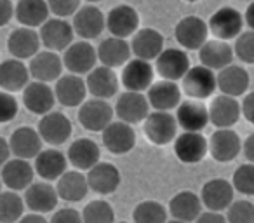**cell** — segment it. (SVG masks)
<instances>
[{"label": "cell", "instance_id": "681fc988", "mask_svg": "<svg viewBox=\"0 0 254 223\" xmlns=\"http://www.w3.org/2000/svg\"><path fill=\"white\" fill-rule=\"evenodd\" d=\"M14 18V4L11 0H0V28L11 23Z\"/></svg>", "mask_w": 254, "mask_h": 223}, {"label": "cell", "instance_id": "ab89813d", "mask_svg": "<svg viewBox=\"0 0 254 223\" xmlns=\"http://www.w3.org/2000/svg\"><path fill=\"white\" fill-rule=\"evenodd\" d=\"M25 199L18 195L16 190L0 192V222L14 223L19 222L25 215Z\"/></svg>", "mask_w": 254, "mask_h": 223}, {"label": "cell", "instance_id": "60d3db41", "mask_svg": "<svg viewBox=\"0 0 254 223\" xmlns=\"http://www.w3.org/2000/svg\"><path fill=\"white\" fill-rule=\"evenodd\" d=\"M167 216V209L159 201H143L132 211V220L136 223H164Z\"/></svg>", "mask_w": 254, "mask_h": 223}, {"label": "cell", "instance_id": "f6af8a7d", "mask_svg": "<svg viewBox=\"0 0 254 223\" xmlns=\"http://www.w3.org/2000/svg\"><path fill=\"white\" fill-rule=\"evenodd\" d=\"M233 53L242 63L254 65V30L240 32V35L235 39Z\"/></svg>", "mask_w": 254, "mask_h": 223}, {"label": "cell", "instance_id": "6da1fadb", "mask_svg": "<svg viewBox=\"0 0 254 223\" xmlns=\"http://www.w3.org/2000/svg\"><path fill=\"white\" fill-rule=\"evenodd\" d=\"M143 131L152 145H169L171 142H174L178 133L176 115H173L171 112H162V110L150 112L143 121Z\"/></svg>", "mask_w": 254, "mask_h": 223}, {"label": "cell", "instance_id": "91938a15", "mask_svg": "<svg viewBox=\"0 0 254 223\" xmlns=\"http://www.w3.org/2000/svg\"><path fill=\"white\" fill-rule=\"evenodd\" d=\"M187 2H198V0H187Z\"/></svg>", "mask_w": 254, "mask_h": 223}, {"label": "cell", "instance_id": "680465c9", "mask_svg": "<svg viewBox=\"0 0 254 223\" xmlns=\"http://www.w3.org/2000/svg\"><path fill=\"white\" fill-rule=\"evenodd\" d=\"M2 185L4 183H2V176H0V192H2Z\"/></svg>", "mask_w": 254, "mask_h": 223}, {"label": "cell", "instance_id": "f1b7e54d", "mask_svg": "<svg viewBox=\"0 0 254 223\" xmlns=\"http://www.w3.org/2000/svg\"><path fill=\"white\" fill-rule=\"evenodd\" d=\"M146 98L153 110L171 112L181 103V87L174 80H157L146 89Z\"/></svg>", "mask_w": 254, "mask_h": 223}, {"label": "cell", "instance_id": "9a60e30c", "mask_svg": "<svg viewBox=\"0 0 254 223\" xmlns=\"http://www.w3.org/2000/svg\"><path fill=\"white\" fill-rule=\"evenodd\" d=\"M190 68V58H188L187 51L181 47H164L162 53L157 56L155 60V72L166 80H181L185 77V74Z\"/></svg>", "mask_w": 254, "mask_h": 223}, {"label": "cell", "instance_id": "c3c4849f", "mask_svg": "<svg viewBox=\"0 0 254 223\" xmlns=\"http://www.w3.org/2000/svg\"><path fill=\"white\" fill-rule=\"evenodd\" d=\"M51 222H54V223H63V222L78 223V222H82V213H78L77 209H71V208H63L51 216Z\"/></svg>", "mask_w": 254, "mask_h": 223}, {"label": "cell", "instance_id": "44dd1931", "mask_svg": "<svg viewBox=\"0 0 254 223\" xmlns=\"http://www.w3.org/2000/svg\"><path fill=\"white\" fill-rule=\"evenodd\" d=\"M85 176H87L89 190L96 192L99 195L113 194L120 187V181H122L119 167L110 162H101V160L98 164H94L87 171Z\"/></svg>", "mask_w": 254, "mask_h": 223}, {"label": "cell", "instance_id": "8fae6325", "mask_svg": "<svg viewBox=\"0 0 254 223\" xmlns=\"http://www.w3.org/2000/svg\"><path fill=\"white\" fill-rule=\"evenodd\" d=\"M150 103L143 92L136 91H126L117 98L115 103V115L120 121L127 124H139L146 119L150 114Z\"/></svg>", "mask_w": 254, "mask_h": 223}, {"label": "cell", "instance_id": "7bdbcfd3", "mask_svg": "<svg viewBox=\"0 0 254 223\" xmlns=\"http://www.w3.org/2000/svg\"><path fill=\"white\" fill-rule=\"evenodd\" d=\"M232 185L239 194L254 195V162H247L237 167L232 178Z\"/></svg>", "mask_w": 254, "mask_h": 223}, {"label": "cell", "instance_id": "9f6ffc18", "mask_svg": "<svg viewBox=\"0 0 254 223\" xmlns=\"http://www.w3.org/2000/svg\"><path fill=\"white\" fill-rule=\"evenodd\" d=\"M244 23H246L251 30H254V2H251V4L247 5L246 12H244Z\"/></svg>", "mask_w": 254, "mask_h": 223}, {"label": "cell", "instance_id": "30bf717a", "mask_svg": "<svg viewBox=\"0 0 254 223\" xmlns=\"http://www.w3.org/2000/svg\"><path fill=\"white\" fill-rule=\"evenodd\" d=\"M242 152V140L232 128H218L209 140V153L216 162H232Z\"/></svg>", "mask_w": 254, "mask_h": 223}, {"label": "cell", "instance_id": "3957f363", "mask_svg": "<svg viewBox=\"0 0 254 223\" xmlns=\"http://www.w3.org/2000/svg\"><path fill=\"white\" fill-rule=\"evenodd\" d=\"M216 89H218V84H216L214 70L204 67V65L190 67L187 74H185V77L181 78V91L188 98H195V99L211 98Z\"/></svg>", "mask_w": 254, "mask_h": 223}, {"label": "cell", "instance_id": "ba28073f", "mask_svg": "<svg viewBox=\"0 0 254 223\" xmlns=\"http://www.w3.org/2000/svg\"><path fill=\"white\" fill-rule=\"evenodd\" d=\"M174 153L183 164H197L209 153V140L200 131H183L174 138Z\"/></svg>", "mask_w": 254, "mask_h": 223}, {"label": "cell", "instance_id": "2e32d148", "mask_svg": "<svg viewBox=\"0 0 254 223\" xmlns=\"http://www.w3.org/2000/svg\"><path fill=\"white\" fill-rule=\"evenodd\" d=\"M176 121L183 131H204L209 124V108L204 99H183L176 106Z\"/></svg>", "mask_w": 254, "mask_h": 223}, {"label": "cell", "instance_id": "4fadbf2b", "mask_svg": "<svg viewBox=\"0 0 254 223\" xmlns=\"http://www.w3.org/2000/svg\"><path fill=\"white\" fill-rule=\"evenodd\" d=\"M153 77H155V68L152 67V61L132 58L124 65L120 80L126 91L145 92L153 84Z\"/></svg>", "mask_w": 254, "mask_h": 223}, {"label": "cell", "instance_id": "8992f818", "mask_svg": "<svg viewBox=\"0 0 254 223\" xmlns=\"http://www.w3.org/2000/svg\"><path fill=\"white\" fill-rule=\"evenodd\" d=\"M209 33L214 39L219 40H233L240 35L244 28V16L237 11L235 7H219L214 14L211 16V19L207 21Z\"/></svg>", "mask_w": 254, "mask_h": 223}, {"label": "cell", "instance_id": "74e56055", "mask_svg": "<svg viewBox=\"0 0 254 223\" xmlns=\"http://www.w3.org/2000/svg\"><path fill=\"white\" fill-rule=\"evenodd\" d=\"M200 195L191 190H181L169 201V215L178 222H197L202 211Z\"/></svg>", "mask_w": 254, "mask_h": 223}, {"label": "cell", "instance_id": "f907efd6", "mask_svg": "<svg viewBox=\"0 0 254 223\" xmlns=\"http://www.w3.org/2000/svg\"><path fill=\"white\" fill-rule=\"evenodd\" d=\"M226 220V216H225V213L223 211H214V209H202L200 211V215L197 216V222H200V223H221V222H225Z\"/></svg>", "mask_w": 254, "mask_h": 223}, {"label": "cell", "instance_id": "7402d4cb", "mask_svg": "<svg viewBox=\"0 0 254 223\" xmlns=\"http://www.w3.org/2000/svg\"><path fill=\"white\" fill-rule=\"evenodd\" d=\"M209 108V122L216 128H232L242 117V106L237 98L226 94L216 96Z\"/></svg>", "mask_w": 254, "mask_h": 223}, {"label": "cell", "instance_id": "83f0119b", "mask_svg": "<svg viewBox=\"0 0 254 223\" xmlns=\"http://www.w3.org/2000/svg\"><path fill=\"white\" fill-rule=\"evenodd\" d=\"M42 136H40L39 129L28 128V126H23L18 128L9 138V147H11V152L14 157L19 159L32 160L42 150Z\"/></svg>", "mask_w": 254, "mask_h": 223}, {"label": "cell", "instance_id": "11a10c76", "mask_svg": "<svg viewBox=\"0 0 254 223\" xmlns=\"http://www.w3.org/2000/svg\"><path fill=\"white\" fill-rule=\"evenodd\" d=\"M19 222L23 223H33V222H39V223H44L46 218H44L42 213H37V211H30V215H23Z\"/></svg>", "mask_w": 254, "mask_h": 223}, {"label": "cell", "instance_id": "7dc6e473", "mask_svg": "<svg viewBox=\"0 0 254 223\" xmlns=\"http://www.w3.org/2000/svg\"><path fill=\"white\" fill-rule=\"evenodd\" d=\"M51 14L58 18H70L80 7V0H47Z\"/></svg>", "mask_w": 254, "mask_h": 223}, {"label": "cell", "instance_id": "4dcf8cb0", "mask_svg": "<svg viewBox=\"0 0 254 223\" xmlns=\"http://www.w3.org/2000/svg\"><path fill=\"white\" fill-rule=\"evenodd\" d=\"M216 84H218V89L221 91V94L239 98V96L247 92L251 84V77L244 67L232 63L219 70V74L216 75Z\"/></svg>", "mask_w": 254, "mask_h": 223}, {"label": "cell", "instance_id": "5bb4252c", "mask_svg": "<svg viewBox=\"0 0 254 223\" xmlns=\"http://www.w3.org/2000/svg\"><path fill=\"white\" fill-rule=\"evenodd\" d=\"M71 26L75 30V35H78L82 40L98 39L106 28V16L94 4H89L78 7V11L73 14Z\"/></svg>", "mask_w": 254, "mask_h": 223}, {"label": "cell", "instance_id": "f546056e", "mask_svg": "<svg viewBox=\"0 0 254 223\" xmlns=\"http://www.w3.org/2000/svg\"><path fill=\"white\" fill-rule=\"evenodd\" d=\"M25 204L30 211H37V213H51L56 209L58 206V190L56 187L49 183V181H35L32 183L28 188L25 190Z\"/></svg>", "mask_w": 254, "mask_h": 223}, {"label": "cell", "instance_id": "816d5d0a", "mask_svg": "<svg viewBox=\"0 0 254 223\" xmlns=\"http://www.w3.org/2000/svg\"><path fill=\"white\" fill-rule=\"evenodd\" d=\"M240 106H242V115L246 117V121L254 126V91L246 94V98L240 103Z\"/></svg>", "mask_w": 254, "mask_h": 223}, {"label": "cell", "instance_id": "ffe728a7", "mask_svg": "<svg viewBox=\"0 0 254 223\" xmlns=\"http://www.w3.org/2000/svg\"><path fill=\"white\" fill-rule=\"evenodd\" d=\"M0 176H2V183L9 188V190H26L30 185L33 183V176H35V167L30 164L26 159H9L4 166L0 167Z\"/></svg>", "mask_w": 254, "mask_h": 223}, {"label": "cell", "instance_id": "f35d334b", "mask_svg": "<svg viewBox=\"0 0 254 223\" xmlns=\"http://www.w3.org/2000/svg\"><path fill=\"white\" fill-rule=\"evenodd\" d=\"M49 5L47 0H19L14 7V18L21 26L40 28L49 19Z\"/></svg>", "mask_w": 254, "mask_h": 223}, {"label": "cell", "instance_id": "7c38bea8", "mask_svg": "<svg viewBox=\"0 0 254 223\" xmlns=\"http://www.w3.org/2000/svg\"><path fill=\"white\" fill-rule=\"evenodd\" d=\"M71 121L63 112H47L39 121V133L44 143L51 147H60L66 143L71 136Z\"/></svg>", "mask_w": 254, "mask_h": 223}, {"label": "cell", "instance_id": "5b68a950", "mask_svg": "<svg viewBox=\"0 0 254 223\" xmlns=\"http://www.w3.org/2000/svg\"><path fill=\"white\" fill-rule=\"evenodd\" d=\"M174 39L185 51H198L209 39V26L198 16H185L174 28Z\"/></svg>", "mask_w": 254, "mask_h": 223}, {"label": "cell", "instance_id": "e0dca14e", "mask_svg": "<svg viewBox=\"0 0 254 223\" xmlns=\"http://www.w3.org/2000/svg\"><path fill=\"white\" fill-rule=\"evenodd\" d=\"M235 197V188L232 181L225 178H212L205 181L200 190V201L205 209H214V211H225Z\"/></svg>", "mask_w": 254, "mask_h": 223}, {"label": "cell", "instance_id": "ac0fdd59", "mask_svg": "<svg viewBox=\"0 0 254 223\" xmlns=\"http://www.w3.org/2000/svg\"><path fill=\"white\" fill-rule=\"evenodd\" d=\"M54 94H56V101L60 105L66 106V108H75V106H80L85 101L87 85H85V80L82 78V75L66 74L61 75L56 80Z\"/></svg>", "mask_w": 254, "mask_h": 223}, {"label": "cell", "instance_id": "6f0895ef", "mask_svg": "<svg viewBox=\"0 0 254 223\" xmlns=\"http://www.w3.org/2000/svg\"><path fill=\"white\" fill-rule=\"evenodd\" d=\"M85 2H89V4H98V2H103V0H85Z\"/></svg>", "mask_w": 254, "mask_h": 223}, {"label": "cell", "instance_id": "1f68e13d", "mask_svg": "<svg viewBox=\"0 0 254 223\" xmlns=\"http://www.w3.org/2000/svg\"><path fill=\"white\" fill-rule=\"evenodd\" d=\"M233 58H235L233 47L226 40L207 39L204 46L198 49L200 65L211 68V70H221V68L228 67V65L233 63Z\"/></svg>", "mask_w": 254, "mask_h": 223}, {"label": "cell", "instance_id": "b9f144b4", "mask_svg": "<svg viewBox=\"0 0 254 223\" xmlns=\"http://www.w3.org/2000/svg\"><path fill=\"white\" fill-rule=\"evenodd\" d=\"M82 220L87 223H112L115 220V213L108 201L94 199L85 204L84 211H82Z\"/></svg>", "mask_w": 254, "mask_h": 223}, {"label": "cell", "instance_id": "d4e9b609", "mask_svg": "<svg viewBox=\"0 0 254 223\" xmlns=\"http://www.w3.org/2000/svg\"><path fill=\"white\" fill-rule=\"evenodd\" d=\"M30 75L40 82H56L63 75V58L54 51H39L30 60Z\"/></svg>", "mask_w": 254, "mask_h": 223}, {"label": "cell", "instance_id": "d590c367", "mask_svg": "<svg viewBox=\"0 0 254 223\" xmlns=\"http://www.w3.org/2000/svg\"><path fill=\"white\" fill-rule=\"evenodd\" d=\"M56 190L60 199L66 202H80L85 199L89 192L87 176L82 173L80 169H71L64 171L60 178H58Z\"/></svg>", "mask_w": 254, "mask_h": 223}, {"label": "cell", "instance_id": "f5cc1de1", "mask_svg": "<svg viewBox=\"0 0 254 223\" xmlns=\"http://www.w3.org/2000/svg\"><path fill=\"white\" fill-rule=\"evenodd\" d=\"M242 152L249 162H254V133H251L242 143Z\"/></svg>", "mask_w": 254, "mask_h": 223}, {"label": "cell", "instance_id": "277c9868", "mask_svg": "<svg viewBox=\"0 0 254 223\" xmlns=\"http://www.w3.org/2000/svg\"><path fill=\"white\" fill-rule=\"evenodd\" d=\"M103 147L113 155L129 153L136 147V133L131 124L124 121H112L101 131Z\"/></svg>", "mask_w": 254, "mask_h": 223}, {"label": "cell", "instance_id": "bcb514c9", "mask_svg": "<svg viewBox=\"0 0 254 223\" xmlns=\"http://www.w3.org/2000/svg\"><path fill=\"white\" fill-rule=\"evenodd\" d=\"M18 110V101L12 96V92L0 89V124H7V122L14 121Z\"/></svg>", "mask_w": 254, "mask_h": 223}, {"label": "cell", "instance_id": "d6a6232c", "mask_svg": "<svg viewBox=\"0 0 254 223\" xmlns=\"http://www.w3.org/2000/svg\"><path fill=\"white\" fill-rule=\"evenodd\" d=\"M68 162L80 171H89L101 160V149L91 138H78L68 147Z\"/></svg>", "mask_w": 254, "mask_h": 223}, {"label": "cell", "instance_id": "db71d44e", "mask_svg": "<svg viewBox=\"0 0 254 223\" xmlns=\"http://www.w3.org/2000/svg\"><path fill=\"white\" fill-rule=\"evenodd\" d=\"M11 155H12V152H11V147H9V142L0 136V167L11 159Z\"/></svg>", "mask_w": 254, "mask_h": 223}, {"label": "cell", "instance_id": "603a6c76", "mask_svg": "<svg viewBox=\"0 0 254 223\" xmlns=\"http://www.w3.org/2000/svg\"><path fill=\"white\" fill-rule=\"evenodd\" d=\"M23 103H25L26 110H30L32 114L44 115L54 108L56 94L47 82L33 80L28 82L26 87L23 89Z\"/></svg>", "mask_w": 254, "mask_h": 223}, {"label": "cell", "instance_id": "484cf974", "mask_svg": "<svg viewBox=\"0 0 254 223\" xmlns=\"http://www.w3.org/2000/svg\"><path fill=\"white\" fill-rule=\"evenodd\" d=\"M40 35L35 32V28L30 26H21L11 32L7 39V51L11 53L12 58L18 60H32L37 53L40 51Z\"/></svg>", "mask_w": 254, "mask_h": 223}, {"label": "cell", "instance_id": "e575fe53", "mask_svg": "<svg viewBox=\"0 0 254 223\" xmlns=\"http://www.w3.org/2000/svg\"><path fill=\"white\" fill-rule=\"evenodd\" d=\"M98 61L105 67L120 68L131 60V44L120 37H108L98 46Z\"/></svg>", "mask_w": 254, "mask_h": 223}, {"label": "cell", "instance_id": "9c48e42d", "mask_svg": "<svg viewBox=\"0 0 254 223\" xmlns=\"http://www.w3.org/2000/svg\"><path fill=\"white\" fill-rule=\"evenodd\" d=\"M63 65L70 74L87 75L98 63V51L91 42H71L63 51Z\"/></svg>", "mask_w": 254, "mask_h": 223}, {"label": "cell", "instance_id": "d6986e66", "mask_svg": "<svg viewBox=\"0 0 254 223\" xmlns=\"http://www.w3.org/2000/svg\"><path fill=\"white\" fill-rule=\"evenodd\" d=\"M106 28L113 37H120V39L132 37L139 28L138 11L127 4L115 5L113 9H110L106 16Z\"/></svg>", "mask_w": 254, "mask_h": 223}, {"label": "cell", "instance_id": "836d02e7", "mask_svg": "<svg viewBox=\"0 0 254 223\" xmlns=\"http://www.w3.org/2000/svg\"><path fill=\"white\" fill-rule=\"evenodd\" d=\"M35 173L46 181H56L68 169V157L58 149L40 150L39 155L33 159Z\"/></svg>", "mask_w": 254, "mask_h": 223}, {"label": "cell", "instance_id": "cb8c5ba5", "mask_svg": "<svg viewBox=\"0 0 254 223\" xmlns=\"http://www.w3.org/2000/svg\"><path fill=\"white\" fill-rule=\"evenodd\" d=\"M85 85L92 98H113L119 91V77L115 74V68L105 67V65L94 67L85 77Z\"/></svg>", "mask_w": 254, "mask_h": 223}, {"label": "cell", "instance_id": "ee69618b", "mask_svg": "<svg viewBox=\"0 0 254 223\" xmlns=\"http://www.w3.org/2000/svg\"><path fill=\"white\" fill-rule=\"evenodd\" d=\"M226 222L230 223H254V204L251 201H233L226 208Z\"/></svg>", "mask_w": 254, "mask_h": 223}, {"label": "cell", "instance_id": "7a4b0ae2", "mask_svg": "<svg viewBox=\"0 0 254 223\" xmlns=\"http://www.w3.org/2000/svg\"><path fill=\"white\" fill-rule=\"evenodd\" d=\"M113 114H115V110L108 103V99L92 98L85 99L78 106L77 117L84 129L91 133H101L113 121Z\"/></svg>", "mask_w": 254, "mask_h": 223}, {"label": "cell", "instance_id": "52a82bcc", "mask_svg": "<svg viewBox=\"0 0 254 223\" xmlns=\"http://www.w3.org/2000/svg\"><path fill=\"white\" fill-rule=\"evenodd\" d=\"M40 42L46 49L61 53L64 51L71 42H73L75 30L71 23L66 21V18H49L42 26H40Z\"/></svg>", "mask_w": 254, "mask_h": 223}, {"label": "cell", "instance_id": "4316f807", "mask_svg": "<svg viewBox=\"0 0 254 223\" xmlns=\"http://www.w3.org/2000/svg\"><path fill=\"white\" fill-rule=\"evenodd\" d=\"M164 35L155 28H138L132 35L131 53L134 58L146 61H155L157 56L164 51Z\"/></svg>", "mask_w": 254, "mask_h": 223}, {"label": "cell", "instance_id": "8d00e7d4", "mask_svg": "<svg viewBox=\"0 0 254 223\" xmlns=\"http://www.w3.org/2000/svg\"><path fill=\"white\" fill-rule=\"evenodd\" d=\"M30 82V68L23 60L11 58L0 63V89L9 92H18Z\"/></svg>", "mask_w": 254, "mask_h": 223}]
</instances>
